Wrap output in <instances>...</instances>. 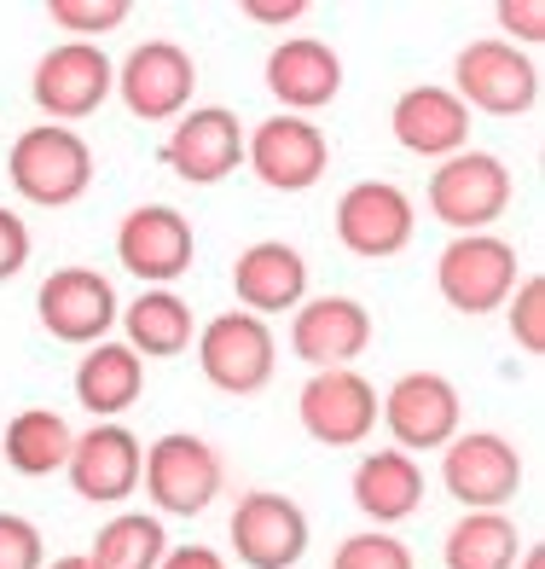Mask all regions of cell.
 <instances>
[{
  "instance_id": "4dcf8cb0",
  "label": "cell",
  "mask_w": 545,
  "mask_h": 569,
  "mask_svg": "<svg viewBox=\"0 0 545 569\" xmlns=\"http://www.w3.org/2000/svg\"><path fill=\"white\" fill-rule=\"evenodd\" d=\"M505 320H511V338L516 349H523L528 360L545 355V279L528 273V279H516V291L505 302Z\"/></svg>"
},
{
  "instance_id": "74e56055",
  "label": "cell",
  "mask_w": 545,
  "mask_h": 569,
  "mask_svg": "<svg viewBox=\"0 0 545 569\" xmlns=\"http://www.w3.org/2000/svg\"><path fill=\"white\" fill-rule=\"evenodd\" d=\"M516 569H545V547H523V558H516Z\"/></svg>"
},
{
  "instance_id": "6da1fadb",
  "label": "cell",
  "mask_w": 545,
  "mask_h": 569,
  "mask_svg": "<svg viewBox=\"0 0 545 569\" xmlns=\"http://www.w3.org/2000/svg\"><path fill=\"white\" fill-rule=\"evenodd\" d=\"M7 174H12V192L36 210H64L93 187V146L75 134V128L59 122H36L23 128L7 151Z\"/></svg>"
},
{
  "instance_id": "f1b7e54d",
  "label": "cell",
  "mask_w": 545,
  "mask_h": 569,
  "mask_svg": "<svg viewBox=\"0 0 545 569\" xmlns=\"http://www.w3.org/2000/svg\"><path fill=\"white\" fill-rule=\"evenodd\" d=\"M47 18L59 23V30H70V41H93L122 30L128 18H134V7L128 0H47Z\"/></svg>"
},
{
  "instance_id": "8d00e7d4",
  "label": "cell",
  "mask_w": 545,
  "mask_h": 569,
  "mask_svg": "<svg viewBox=\"0 0 545 569\" xmlns=\"http://www.w3.org/2000/svg\"><path fill=\"white\" fill-rule=\"evenodd\" d=\"M47 569H93V558H88V552H70V558H53Z\"/></svg>"
},
{
  "instance_id": "7402d4cb",
  "label": "cell",
  "mask_w": 545,
  "mask_h": 569,
  "mask_svg": "<svg viewBox=\"0 0 545 569\" xmlns=\"http://www.w3.org/2000/svg\"><path fill=\"white\" fill-rule=\"evenodd\" d=\"M268 93L279 99L291 117L325 111L343 93V59L336 47H325L320 36H291L268 53Z\"/></svg>"
},
{
  "instance_id": "7c38bea8",
  "label": "cell",
  "mask_w": 545,
  "mask_h": 569,
  "mask_svg": "<svg viewBox=\"0 0 545 569\" xmlns=\"http://www.w3.org/2000/svg\"><path fill=\"white\" fill-rule=\"evenodd\" d=\"M244 163L250 174L273 192H307L331 169V140L314 117H268L244 134Z\"/></svg>"
},
{
  "instance_id": "7a4b0ae2",
  "label": "cell",
  "mask_w": 545,
  "mask_h": 569,
  "mask_svg": "<svg viewBox=\"0 0 545 569\" xmlns=\"http://www.w3.org/2000/svg\"><path fill=\"white\" fill-rule=\"evenodd\" d=\"M140 482H145L151 506H158V517H203L226 488V465H221L215 442L186 436V430H169L145 448Z\"/></svg>"
},
{
  "instance_id": "277c9868",
  "label": "cell",
  "mask_w": 545,
  "mask_h": 569,
  "mask_svg": "<svg viewBox=\"0 0 545 569\" xmlns=\"http://www.w3.org/2000/svg\"><path fill=\"white\" fill-rule=\"evenodd\" d=\"M453 93L464 99V111L482 117H528L539 106V59L499 36L471 41L453 59Z\"/></svg>"
},
{
  "instance_id": "5bb4252c",
  "label": "cell",
  "mask_w": 545,
  "mask_h": 569,
  "mask_svg": "<svg viewBox=\"0 0 545 569\" xmlns=\"http://www.w3.org/2000/svg\"><path fill=\"white\" fill-rule=\"evenodd\" d=\"M296 425L307 430V442L320 448H360L377 430V383L360 378L354 367L314 372L296 396Z\"/></svg>"
},
{
  "instance_id": "8992f818",
  "label": "cell",
  "mask_w": 545,
  "mask_h": 569,
  "mask_svg": "<svg viewBox=\"0 0 545 569\" xmlns=\"http://www.w3.org/2000/svg\"><path fill=\"white\" fill-rule=\"evenodd\" d=\"M511 169L493 151H458V158L435 163L424 198L430 216L453 227V239H464V232H493V221L511 210Z\"/></svg>"
},
{
  "instance_id": "3957f363",
  "label": "cell",
  "mask_w": 545,
  "mask_h": 569,
  "mask_svg": "<svg viewBox=\"0 0 545 569\" xmlns=\"http://www.w3.org/2000/svg\"><path fill=\"white\" fill-rule=\"evenodd\" d=\"M198 372L210 378V390L221 396H262L273 372H279V338L268 320L244 315V308H226L210 326L198 331Z\"/></svg>"
},
{
  "instance_id": "d4e9b609",
  "label": "cell",
  "mask_w": 545,
  "mask_h": 569,
  "mask_svg": "<svg viewBox=\"0 0 545 569\" xmlns=\"http://www.w3.org/2000/svg\"><path fill=\"white\" fill-rule=\"evenodd\" d=\"M117 320L128 331V349H134L140 360H174V355H186L198 343L192 302L180 291H140Z\"/></svg>"
},
{
  "instance_id": "d6a6232c",
  "label": "cell",
  "mask_w": 545,
  "mask_h": 569,
  "mask_svg": "<svg viewBox=\"0 0 545 569\" xmlns=\"http://www.w3.org/2000/svg\"><path fill=\"white\" fill-rule=\"evenodd\" d=\"M493 18H499V41L523 47V53H534V47L545 41V0H499L493 7Z\"/></svg>"
},
{
  "instance_id": "ac0fdd59",
  "label": "cell",
  "mask_w": 545,
  "mask_h": 569,
  "mask_svg": "<svg viewBox=\"0 0 545 569\" xmlns=\"http://www.w3.org/2000/svg\"><path fill=\"white\" fill-rule=\"evenodd\" d=\"M140 471H145V448H140V436L128 430L122 419L82 430L75 448H70V465H64L70 488L88 506H122L140 488Z\"/></svg>"
},
{
  "instance_id": "e575fe53",
  "label": "cell",
  "mask_w": 545,
  "mask_h": 569,
  "mask_svg": "<svg viewBox=\"0 0 545 569\" xmlns=\"http://www.w3.org/2000/svg\"><path fill=\"white\" fill-rule=\"evenodd\" d=\"M158 569H226V558L215 547H203V540H192V547H169Z\"/></svg>"
},
{
  "instance_id": "ffe728a7",
  "label": "cell",
  "mask_w": 545,
  "mask_h": 569,
  "mask_svg": "<svg viewBox=\"0 0 545 569\" xmlns=\"http://www.w3.org/2000/svg\"><path fill=\"white\" fill-rule=\"evenodd\" d=\"M366 349H372V315H366V302L336 297V291L296 302V315H291V355L307 360L314 372L354 367Z\"/></svg>"
},
{
  "instance_id": "cb8c5ba5",
  "label": "cell",
  "mask_w": 545,
  "mask_h": 569,
  "mask_svg": "<svg viewBox=\"0 0 545 569\" xmlns=\"http://www.w3.org/2000/svg\"><path fill=\"white\" fill-rule=\"evenodd\" d=\"M75 401H82L88 412H93V425H111V419H122L128 407L140 401V390H145V360L128 349V343H93L82 360H75Z\"/></svg>"
},
{
  "instance_id": "4316f807",
  "label": "cell",
  "mask_w": 545,
  "mask_h": 569,
  "mask_svg": "<svg viewBox=\"0 0 545 569\" xmlns=\"http://www.w3.org/2000/svg\"><path fill=\"white\" fill-rule=\"evenodd\" d=\"M516 558H523V529L505 511H464L441 540L447 569H516Z\"/></svg>"
},
{
  "instance_id": "d6986e66",
  "label": "cell",
  "mask_w": 545,
  "mask_h": 569,
  "mask_svg": "<svg viewBox=\"0 0 545 569\" xmlns=\"http://www.w3.org/2000/svg\"><path fill=\"white\" fill-rule=\"evenodd\" d=\"M471 111H464V99L441 82H418L395 99V111H388V134H395L401 151L424 163H447L458 151H471Z\"/></svg>"
},
{
  "instance_id": "83f0119b",
  "label": "cell",
  "mask_w": 545,
  "mask_h": 569,
  "mask_svg": "<svg viewBox=\"0 0 545 569\" xmlns=\"http://www.w3.org/2000/svg\"><path fill=\"white\" fill-rule=\"evenodd\" d=\"M169 552V529L151 511H117L105 529L93 535V569H158Z\"/></svg>"
},
{
  "instance_id": "52a82bcc",
  "label": "cell",
  "mask_w": 545,
  "mask_h": 569,
  "mask_svg": "<svg viewBox=\"0 0 545 569\" xmlns=\"http://www.w3.org/2000/svg\"><path fill=\"white\" fill-rule=\"evenodd\" d=\"M377 419L388 430V448H401L412 459L435 453L458 436V419H464L458 383L441 378V372H401L377 396Z\"/></svg>"
},
{
  "instance_id": "ba28073f",
  "label": "cell",
  "mask_w": 545,
  "mask_h": 569,
  "mask_svg": "<svg viewBox=\"0 0 545 569\" xmlns=\"http://www.w3.org/2000/svg\"><path fill=\"white\" fill-rule=\"evenodd\" d=\"M111 93H117V59H105V47H93V41L53 47V53H41V64L30 76L36 111L59 128L88 122Z\"/></svg>"
},
{
  "instance_id": "2e32d148",
  "label": "cell",
  "mask_w": 545,
  "mask_h": 569,
  "mask_svg": "<svg viewBox=\"0 0 545 569\" xmlns=\"http://www.w3.org/2000/svg\"><path fill=\"white\" fill-rule=\"evenodd\" d=\"M226 535L244 569H296L307 552V511L279 488H250L232 506Z\"/></svg>"
},
{
  "instance_id": "4fadbf2b",
  "label": "cell",
  "mask_w": 545,
  "mask_h": 569,
  "mask_svg": "<svg viewBox=\"0 0 545 569\" xmlns=\"http://www.w3.org/2000/svg\"><path fill=\"white\" fill-rule=\"evenodd\" d=\"M198 64L180 41H140L128 59H117V99L140 122H174L192 111Z\"/></svg>"
},
{
  "instance_id": "8fae6325",
  "label": "cell",
  "mask_w": 545,
  "mask_h": 569,
  "mask_svg": "<svg viewBox=\"0 0 545 569\" xmlns=\"http://www.w3.org/2000/svg\"><path fill=\"white\" fill-rule=\"evenodd\" d=\"M122 302H117V284L99 273V268H53L36 291V320L47 326V338H59L70 349H93L105 343V331L117 326Z\"/></svg>"
},
{
  "instance_id": "5b68a950",
  "label": "cell",
  "mask_w": 545,
  "mask_h": 569,
  "mask_svg": "<svg viewBox=\"0 0 545 569\" xmlns=\"http://www.w3.org/2000/svg\"><path fill=\"white\" fill-rule=\"evenodd\" d=\"M516 244L499 239V232H464V239H447V250L435 256V291L447 297L453 315H493L505 308L516 291Z\"/></svg>"
},
{
  "instance_id": "603a6c76",
  "label": "cell",
  "mask_w": 545,
  "mask_h": 569,
  "mask_svg": "<svg viewBox=\"0 0 545 569\" xmlns=\"http://www.w3.org/2000/svg\"><path fill=\"white\" fill-rule=\"evenodd\" d=\"M349 488H354V506L366 511L377 529L406 523V517L424 506V471H418V459L401 453V448H372V453H360Z\"/></svg>"
},
{
  "instance_id": "9c48e42d",
  "label": "cell",
  "mask_w": 545,
  "mask_h": 569,
  "mask_svg": "<svg viewBox=\"0 0 545 569\" xmlns=\"http://www.w3.org/2000/svg\"><path fill=\"white\" fill-rule=\"evenodd\" d=\"M441 488L464 511H505L523 495V453L499 430H458L441 448Z\"/></svg>"
},
{
  "instance_id": "836d02e7",
  "label": "cell",
  "mask_w": 545,
  "mask_h": 569,
  "mask_svg": "<svg viewBox=\"0 0 545 569\" xmlns=\"http://www.w3.org/2000/svg\"><path fill=\"white\" fill-rule=\"evenodd\" d=\"M30 268V221L0 203V284Z\"/></svg>"
},
{
  "instance_id": "9a60e30c",
  "label": "cell",
  "mask_w": 545,
  "mask_h": 569,
  "mask_svg": "<svg viewBox=\"0 0 545 569\" xmlns=\"http://www.w3.org/2000/svg\"><path fill=\"white\" fill-rule=\"evenodd\" d=\"M198 239H192V221L169 210V203H140L128 210L117 227V262L134 273L145 291H174V279L192 268Z\"/></svg>"
},
{
  "instance_id": "44dd1931",
  "label": "cell",
  "mask_w": 545,
  "mask_h": 569,
  "mask_svg": "<svg viewBox=\"0 0 545 569\" xmlns=\"http://www.w3.org/2000/svg\"><path fill=\"white\" fill-rule=\"evenodd\" d=\"M232 297L255 320L296 315V302H307V256L284 239H255L232 262Z\"/></svg>"
},
{
  "instance_id": "484cf974",
  "label": "cell",
  "mask_w": 545,
  "mask_h": 569,
  "mask_svg": "<svg viewBox=\"0 0 545 569\" xmlns=\"http://www.w3.org/2000/svg\"><path fill=\"white\" fill-rule=\"evenodd\" d=\"M70 448H75V430L64 425V412L53 407H23L18 419L0 436V459L12 465L18 477H53L70 465Z\"/></svg>"
},
{
  "instance_id": "f546056e",
  "label": "cell",
  "mask_w": 545,
  "mask_h": 569,
  "mask_svg": "<svg viewBox=\"0 0 545 569\" xmlns=\"http://www.w3.org/2000/svg\"><path fill=\"white\" fill-rule=\"evenodd\" d=\"M331 569H418V563H412V547H406L401 535L366 529V535H349V540H336Z\"/></svg>"
},
{
  "instance_id": "1f68e13d",
  "label": "cell",
  "mask_w": 545,
  "mask_h": 569,
  "mask_svg": "<svg viewBox=\"0 0 545 569\" xmlns=\"http://www.w3.org/2000/svg\"><path fill=\"white\" fill-rule=\"evenodd\" d=\"M0 569H47V540L18 511H0Z\"/></svg>"
},
{
  "instance_id": "30bf717a",
  "label": "cell",
  "mask_w": 545,
  "mask_h": 569,
  "mask_svg": "<svg viewBox=\"0 0 545 569\" xmlns=\"http://www.w3.org/2000/svg\"><path fill=\"white\" fill-rule=\"evenodd\" d=\"M336 244L360 262H388L412 244L418 232V210H412L406 187L395 180H354V187L336 198Z\"/></svg>"
},
{
  "instance_id": "d590c367",
  "label": "cell",
  "mask_w": 545,
  "mask_h": 569,
  "mask_svg": "<svg viewBox=\"0 0 545 569\" xmlns=\"http://www.w3.org/2000/svg\"><path fill=\"white\" fill-rule=\"evenodd\" d=\"M307 12V0H244V18L255 23H296Z\"/></svg>"
},
{
  "instance_id": "e0dca14e",
  "label": "cell",
  "mask_w": 545,
  "mask_h": 569,
  "mask_svg": "<svg viewBox=\"0 0 545 569\" xmlns=\"http://www.w3.org/2000/svg\"><path fill=\"white\" fill-rule=\"evenodd\" d=\"M163 163L186 187H221L244 163V122L226 106H192L186 117H174L163 140Z\"/></svg>"
}]
</instances>
